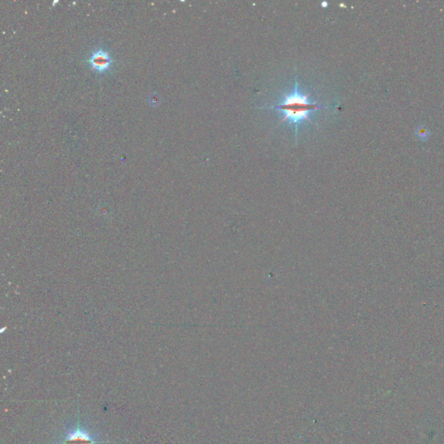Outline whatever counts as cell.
Segmentation results:
<instances>
[{"label":"cell","instance_id":"cell-1","mask_svg":"<svg viewBox=\"0 0 444 444\" xmlns=\"http://www.w3.org/2000/svg\"><path fill=\"white\" fill-rule=\"evenodd\" d=\"M310 94H304L300 91L298 85L297 77H295V84L293 89L289 93L283 96V99L280 102L272 106L260 107L261 110H272L278 111L284 114V117L280 123L284 122H288L289 125L294 126L295 138H298V131L299 125L303 122L311 121V114L314 111L324 108H330V106L320 104L317 102H311L309 100Z\"/></svg>","mask_w":444,"mask_h":444},{"label":"cell","instance_id":"cell-2","mask_svg":"<svg viewBox=\"0 0 444 444\" xmlns=\"http://www.w3.org/2000/svg\"><path fill=\"white\" fill-rule=\"evenodd\" d=\"M59 444H102L94 433L80 422L69 428L61 436Z\"/></svg>","mask_w":444,"mask_h":444},{"label":"cell","instance_id":"cell-3","mask_svg":"<svg viewBox=\"0 0 444 444\" xmlns=\"http://www.w3.org/2000/svg\"><path fill=\"white\" fill-rule=\"evenodd\" d=\"M85 62L92 71L100 76L109 73L113 68L115 62L111 52L102 46H96Z\"/></svg>","mask_w":444,"mask_h":444},{"label":"cell","instance_id":"cell-4","mask_svg":"<svg viewBox=\"0 0 444 444\" xmlns=\"http://www.w3.org/2000/svg\"><path fill=\"white\" fill-rule=\"evenodd\" d=\"M417 136L421 139L427 138L428 136H429V131H427L426 128L420 127L417 131Z\"/></svg>","mask_w":444,"mask_h":444}]
</instances>
